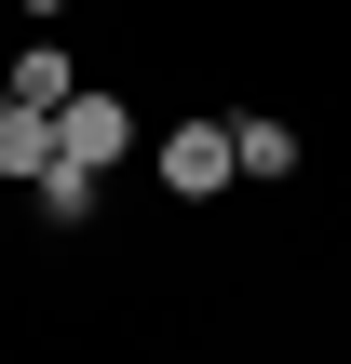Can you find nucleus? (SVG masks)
<instances>
[{
  "label": "nucleus",
  "instance_id": "1",
  "mask_svg": "<svg viewBox=\"0 0 351 364\" xmlns=\"http://www.w3.org/2000/svg\"><path fill=\"white\" fill-rule=\"evenodd\" d=\"M149 176H162V203H230V189H243V176H230V122H216V108L162 122V135H149Z\"/></svg>",
  "mask_w": 351,
  "mask_h": 364
},
{
  "label": "nucleus",
  "instance_id": "2",
  "mask_svg": "<svg viewBox=\"0 0 351 364\" xmlns=\"http://www.w3.org/2000/svg\"><path fill=\"white\" fill-rule=\"evenodd\" d=\"M135 149H149V122H135V95H95V81H81V95L54 108V162H81V176H108V162H135Z\"/></svg>",
  "mask_w": 351,
  "mask_h": 364
},
{
  "label": "nucleus",
  "instance_id": "3",
  "mask_svg": "<svg viewBox=\"0 0 351 364\" xmlns=\"http://www.w3.org/2000/svg\"><path fill=\"white\" fill-rule=\"evenodd\" d=\"M311 149H298V122L284 108H230V176H257V189H284Z\"/></svg>",
  "mask_w": 351,
  "mask_h": 364
},
{
  "label": "nucleus",
  "instance_id": "4",
  "mask_svg": "<svg viewBox=\"0 0 351 364\" xmlns=\"http://www.w3.org/2000/svg\"><path fill=\"white\" fill-rule=\"evenodd\" d=\"M68 95H81V68H68V41H27V54H14V81H0V108H41V122H54Z\"/></svg>",
  "mask_w": 351,
  "mask_h": 364
},
{
  "label": "nucleus",
  "instance_id": "5",
  "mask_svg": "<svg viewBox=\"0 0 351 364\" xmlns=\"http://www.w3.org/2000/svg\"><path fill=\"white\" fill-rule=\"evenodd\" d=\"M0 176H14V189L54 176V122H41V108H0Z\"/></svg>",
  "mask_w": 351,
  "mask_h": 364
},
{
  "label": "nucleus",
  "instance_id": "6",
  "mask_svg": "<svg viewBox=\"0 0 351 364\" xmlns=\"http://www.w3.org/2000/svg\"><path fill=\"white\" fill-rule=\"evenodd\" d=\"M95 189H108V176H81V162H54V176L27 189V216H41V230H81V216H95Z\"/></svg>",
  "mask_w": 351,
  "mask_h": 364
},
{
  "label": "nucleus",
  "instance_id": "7",
  "mask_svg": "<svg viewBox=\"0 0 351 364\" xmlns=\"http://www.w3.org/2000/svg\"><path fill=\"white\" fill-rule=\"evenodd\" d=\"M14 14H27V41H54V27H68V0H14Z\"/></svg>",
  "mask_w": 351,
  "mask_h": 364
}]
</instances>
